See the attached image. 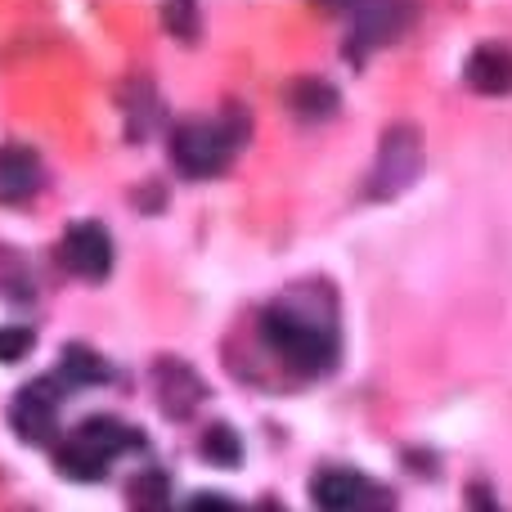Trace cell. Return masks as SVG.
<instances>
[{"label":"cell","instance_id":"obj_1","mask_svg":"<svg viewBox=\"0 0 512 512\" xmlns=\"http://www.w3.org/2000/svg\"><path fill=\"white\" fill-rule=\"evenodd\" d=\"M261 328V342L288 364L301 378H319L337 364V324H333V306L319 301V306H301L297 297H279L274 306L261 310L256 319Z\"/></svg>","mask_w":512,"mask_h":512},{"label":"cell","instance_id":"obj_2","mask_svg":"<svg viewBox=\"0 0 512 512\" xmlns=\"http://www.w3.org/2000/svg\"><path fill=\"white\" fill-rule=\"evenodd\" d=\"M144 436L135 427H122L117 418H90V423L72 427L59 445H54V463L68 481H99L113 459L140 450Z\"/></svg>","mask_w":512,"mask_h":512},{"label":"cell","instance_id":"obj_3","mask_svg":"<svg viewBox=\"0 0 512 512\" xmlns=\"http://www.w3.org/2000/svg\"><path fill=\"white\" fill-rule=\"evenodd\" d=\"M243 135L248 131L234 135V122H180L171 135V158H176L180 176L212 180L234 162Z\"/></svg>","mask_w":512,"mask_h":512},{"label":"cell","instance_id":"obj_4","mask_svg":"<svg viewBox=\"0 0 512 512\" xmlns=\"http://www.w3.org/2000/svg\"><path fill=\"white\" fill-rule=\"evenodd\" d=\"M418 176H423V131L400 122L382 135L373 171H369V180H364V194H369L373 203H382V198L405 194Z\"/></svg>","mask_w":512,"mask_h":512},{"label":"cell","instance_id":"obj_5","mask_svg":"<svg viewBox=\"0 0 512 512\" xmlns=\"http://www.w3.org/2000/svg\"><path fill=\"white\" fill-rule=\"evenodd\" d=\"M59 400H63V378H36L9 405V427L23 436L27 445H50L54 427H59Z\"/></svg>","mask_w":512,"mask_h":512},{"label":"cell","instance_id":"obj_6","mask_svg":"<svg viewBox=\"0 0 512 512\" xmlns=\"http://www.w3.org/2000/svg\"><path fill=\"white\" fill-rule=\"evenodd\" d=\"M59 265L86 283L108 279V270H113V239H108V230L99 221L68 225V234L59 243Z\"/></svg>","mask_w":512,"mask_h":512},{"label":"cell","instance_id":"obj_7","mask_svg":"<svg viewBox=\"0 0 512 512\" xmlns=\"http://www.w3.org/2000/svg\"><path fill=\"white\" fill-rule=\"evenodd\" d=\"M405 23H409L405 0H364V5L355 9V32H351L355 59H360L364 50H382L387 41H396Z\"/></svg>","mask_w":512,"mask_h":512},{"label":"cell","instance_id":"obj_8","mask_svg":"<svg viewBox=\"0 0 512 512\" xmlns=\"http://www.w3.org/2000/svg\"><path fill=\"white\" fill-rule=\"evenodd\" d=\"M41 189V158L27 144H0V207H23Z\"/></svg>","mask_w":512,"mask_h":512},{"label":"cell","instance_id":"obj_9","mask_svg":"<svg viewBox=\"0 0 512 512\" xmlns=\"http://www.w3.org/2000/svg\"><path fill=\"white\" fill-rule=\"evenodd\" d=\"M463 81L490 99L512 95V50L508 45H477L463 63Z\"/></svg>","mask_w":512,"mask_h":512},{"label":"cell","instance_id":"obj_10","mask_svg":"<svg viewBox=\"0 0 512 512\" xmlns=\"http://www.w3.org/2000/svg\"><path fill=\"white\" fill-rule=\"evenodd\" d=\"M153 382H158V400L167 405L171 418H189L198 400L207 396V387L198 382V373L189 369V364H180V360H158Z\"/></svg>","mask_w":512,"mask_h":512},{"label":"cell","instance_id":"obj_11","mask_svg":"<svg viewBox=\"0 0 512 512\" xmlns=\"http://www.w3.org/2000/svg\"><path fill=\"white\" fill-rule=\"evenodd\" d=\"M364 495H369V486H364V477L355 468H324L315 477V486H310V499L324 512H346L360 504Z\"/></svg>","mask_w":512,"mask_h":512},{"label":"cell","instance_id":"obj_12","mask_svg":"<svg viewBox=\"0 0 512 512\" xmlns=\"http://www.w3.org/2000/svg\"><path fill=\"white\" fill-rule=\"evenodd\" d=\"M59 378H63V387H104V382L113 378V369H108V360L95 355L90 346H68Z\"/></svg>","mask_w":512,"mask_h":512},{"label":"cell","instance_id":"obj_13","mask_svg":"<svg viewBox=\"0 0 512 512\" xmlns=\"http://www.w3.org/2000/svg\"><path fill=\"white\" fill-rule=\"evenodd\" d=\"M288 108L297 117L324 122V117H333L337 95H333V86H324L319 77H301V81H292V90H288Z\"/></svg>","mask_w":512,"mask_h":512},{"label":"cell","instance_id":"obj_14","mask_svg":"<svg viewBox=\"0 0 512 512\" xmlns=\"http://www.w3.org/2000/svg\"><path fill=\"white\" fill-rule=\"evenodd\" d=\"M0 297L32 301V274H27L23 252H14V248H0Z\"/></svg>","mask_w":512,"mask_h":512},{"label":"cell","instance_id":"obj_15","mask_svg":"<svg viewBox=\"0 0 512 512\" xmlns=\"http://www.w3.org/2000/svg\"><path fill=\"white\" fill-rule=\"evenodd\" d=\"M203 459L216 463V468H234V463L243 459L239 432H234V427H225V423L207 427V436H203Z\"/></svg>","mask_w":512,"mask_h":512},{"label":"cell","instance_id":"obj_16","mask_svg":"<svg viewBox=\"0 0 512 512\" xmlns=\"http://www.w3.org/2000/svg\"><path fill=\"white\" fill-rule=\"evenodd\" d=\"M162 23H167V32H176L180 41H194V36H198L194 0H167V5H162Z\"/></svg>","mask_w":512,"mask_h":512},{"label":"cell","instance_id":"obj_17","mask_svg":"<svg viewBox=\"0 0 512 512\" xmlns=\"http://www.w3.org/2000/svg\"><path fill=\"white\" fill-rule=\"evenodd\" d=\"M36 333L32 328H0V364H18L23 355H32Z\"/></svg>","mask_w":512,"mask_h":512},{"label":"cell","instance_id":"obj_18","mask_svg":"<svg viewBox=\"0 0 512 512\" xmlns=\"http://www.w3.org/2000/svg\"><path fill=\"white\" fill-rule=\"evenodd\" d=\"M131 499L140 508L162 504V499H167V472H140V477H135V486H131Z\"/></svg>","mask_w":512,"mask_h":512},{"label":"cell","instance_id":"obj_19","mask_svg":"<svg viewBox=\"0 0 512 512\" xmlns=\"http://www.w3.org/2000/svg\"><path fill=\"white\" fill-rule=\"evenodd\" d=\"M315 5H319V9H346L351 0H315Z\"/></svg>","mask_w":512,"mask_h":512}]
</instances>
